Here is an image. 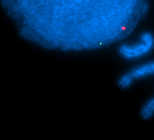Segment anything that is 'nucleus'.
I'll return each instance as SVG.
<instances>
[{
    "mask_svg": "<svg viewBox=\"0 0 154 140\" xmlns=\"http://www.w3.org/2000/svg\"><path fill=\"white\" fill-rule=\"evenodd\" d=\"M140 115L144 120H149L154 117V97L149 99L142 106Z\"/></svg>",
    "mask_w": 154,
    "mask_h": 140,
    "instance_id": "nucleus-3",
    "label": "nucleus"
},
{
    "mask_svg": "<svg viewBox=\"0 0 154 140\" xmlns=\"http://www.w3.org/2000/svg\"><path fill=\"white\" fill-rule=\"evenodd\" d=\"M154 76V60L141 63L128 70L119 78L118 85L122 89L130 88L135 81Z\"/></svg>",
    "mask_w": 154,
    "mask_h": 140,
    "instance_id": "nucleus-2",
    "label": "nucleus"
},
{
    "mask_svg": "<svg viewBox=\"0 0 154 140\" xmlns=\"http://www.w3.org/2000/svg\"><path fill=\"white\" fill-rule=\"evenodd\" d=\"M154 49V34L150 32H145L141 34L138 42L120 45L118 52L122 58L131 61L144 57Z\"/></svg>",
    "mask_w": 154,
    "mask_h": 140,
    "instance_id": "nucleus-1",
    "label": "nucleus"
}]
</instances>
